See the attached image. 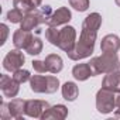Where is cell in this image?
Wrapping results in <instances>:
<instances>
[{
  "label": "cell",
  "instance_id": "obj_1",
  "mask_svg": "<svg viewBox=\"0 0 120 120\" xmlns=\"http://www.w3.org/2000/svg\"><path fill=\"white\" fill-rule=\"evenodd\" d=\"M100 26H102V16L99 13H90L83 20L79 41L76 42V45L72 51L67 52L71 59L79 61V59L90 56V54L93 52V48H95V41H96L98 30L100 28Z\"/></svg>",
  "mask_w": 120,
  "mask_h": 120
},
{
  "label": "cell",
  "instance_id": "obj_2",
  "mask_svg": "<svg viewBox=\"0 0 120 120\" xmlns=\"http://www.w3.org/2000/svg\"><path fill=\"white\" fill-rule=\"evenodd\" d=\"M93 76L99 74H109L113 71H117L120 67V61L114 52H103L100 56H95L89 62Z\"/></svg>",
  "mask_w": 120,
  "mask_h": 120
},
{
  "label": "cell",
  "instance_id": "obj_3",
  "mask_svg": "<svg viewBox=\"0 0 120 120\" xmlns=\"http://www.w3.org/2000/svg\"><path fill=\"white\" fill-rule=\"evenodd\" d=\"M96 109L99 113H110L113 112V109H116V96L114 92L109 90V89H99L96 93Z\"/></svg>",
  "mask_w": 120,
  "mask_h": 120
},
{
  "label": "cell",
  "instance_id": "obj_4",
  "mask_svg": "<svg viewBox=\"0 0 120 120\" xmlns=\"http://www.w3.org/2000/svg\"><path fill=\"white\" fill-rule=\"evenodd\" d=\"M76 45V31L71 26H65L62 30H59V44L58 47L65 52H69Z\"/></svg>",
  "mask_w": 120,
  "mask_h": 120
},
{
  "label": "cell",
  "instance_id": "obj_5",
  "mask_svg": "<svg viewBox=\"0 0 120 120\" xmlns=\"http://www.w3.org/2000/svg\"><path fill=\"white\" fill-rule=\"evenodd\" d=\"M26 58L23 55V52L17 48V49H11L7 52V55L3 59V68L9 72H14L17 69H20L24 65Z\"/></svg>",
  "mask_w": 120,
  "mask_h": 120
},
{
  "label": "cell",
  "instance_id": "obj_6",
  "mask_svg": "<svg viewBox=\"0 0 120 120\" xmlns=\"http://www.w3.org/2000/svg\"><path fill=\"white\" fill-rule=\"evenodd\" d=\"M72 19L71 10L68 7H59L55 11H52V14L49 16L47 26L48 27H59V26H65L69 23V20Z\"/></svg>",
  "mask_w": 120,
  "mask_h": 120
},
{
  "label": "cell",
  "instance_id": "obj_7",
  "mask_svg": "<svg viewBox=\"0 0 120 120\" xmlns=\"http://www.w3.org/2000/svg\"><path fill=\"white\" fill-rule=\"evenodd\" d=\"M20 83L11 76L9 75H2L0 78V88H2V92L6 98H16L19 95V90H20Z\"/></svg>",
  "mask_w": 120,
  "mask_h": 120
},
{
  "label": "cell",
  "instance_id": "obj_8",
  "mask_svg": "<svg viewBox=\"0 0 120 120\" xmlns=\"http://www.w3.org/2000/svg\"><path fill=\"white\" fill-rule=\"evenodd\" d=\"M49 109V105L44 100H27L24 113L30 117H41L45 110Z\"/></svg>",
  "mask_w": 120,
  "mask_h": 120
},
{
  "label": "cell",
  "instance_id": "obj_9",
  "mask_svg": "<svg viewBox=\"0 0 120 120\" xmlns=\"http://www.w3.org/2000/svg\"><path fill=\"white\" fill-rule=\"evenodd\" d=\"M33 38L34 37H33L31 31H26V30L20 28L17 31H14V34H13V44L19 49H26Z\"/></svg>",
  "mask_w": 120,
  "mask_h": 120
},
{
  "label": "cell",
  "instance_id": "obj_10",
  "mask_svg": "<svg viewBox=\"0 0 120 120\" xmlns=\"http://www.w3.org/2000/svg\"><path fill=\"white\" fill-rule=\"evenodd\" d=\"M102 52H117L120 49V38L116 34H107L102 38L100 42Z\"/></svg>",
  "mask_w": 120,
  "mask_h": 120
},
{
  "label": "cell",
  "instance_id": "obj_11",
  "mask_svg": "<svg viewBox=\"0 0 120 120\" xmlns=\"http://www.w3.org/2000/svg\"><path fill=\"white\" fill-rule=\"evenodd\" d=\"M102 88L109 89L112 92H120V71H113L109 72L103 81H102Z\"/></svg>",
  "mask_w": 120,
  "mask_h": 120
},
{
  "label": "cell",
  "instance_id": "obj_12",
  "mask_svg": "<svg viewBox=\"0 0 120 120\" xmlns=\"http://www.w3.org/2000/svg\"><path fill=\"white\" fill-rule=\"evenodd\" d=\"M68 116V109L64 105H55V106H49L48 110L44 112V114L41 116V119L48 120V119H56V120H62Z\"/></svg>",
  "mask_w": 120,
  "mask_h": 120
},
{
  "label": "cell",
  "instance_id": "obj_13",
  "mask_svg": "<svg viewBox=\"0 0 120 120\" xmlns=\"http://www.w3.org/2000/svg\"><path fill=\"white\" fill-rule=\"evenodd\" d=\"M26 102L27 100H23V99H11L7 103V110H9L10 117H13V119H21L23 114H26L24 113Z\"/></svg>",
  "mask_w": 120,
  "mask_h": 120
},
{
  "label": "cell",
  "instance_id": "obj_14",
  "mask_svg": "<svg viewBox=\"0 0 120 120\" xmlns=\"http://www.w3.org/2000/svg\"><path fill=\"white\" fill-rule=\"evenodd\" d=\"M42 3V0H13V6L24 14L35 11Z\"/></svg>",
  "mask_w": 120,
  "mask_h": 120
},
{
  "label": "cell",
  "instance_id": "obj_15",
  "mask_svg": "<svg viewBox=\"0 0 120 120\" xmlns=\"http://www.w3.org/2000/svg\"><path fill=\"white\" fill-rule=\"evenodd\" d=\"M45 61V65L48 68V72L51 74H58L62 71V67H64V62H62V58L56 55V54H49L47 55V58L44 59Z\"/></svg>",
  "mask_w": 120,
  "mask_h": 120
},
{
  "label": "cell",
  "instance_id": "obj_16",
  "mask_svg": "<svg viewBox=\"0 0 120 120\" xmlns=\"http://www.w3.org/2000/svg\"><path fill=\"white\" fill-rule=\"evenodd\" d=\"M72 75L76 81H86L88 78L93 76V72H92L89 62L88 64H76L72 68Z\"/></svg>",
  "mask_w": 120,
  "mask_h": 120
},
{
  "label": "cell",
  "instance_id": "obj_17",
  "mask_svg": "<svg viewBox=\"0 0 120 120\" xmlns=\"http://www.w3.org/2000/svg\"><path fill=\"white\" fill-rule=\"evenodd\" d=\"M30 88L35 93H47V76L33 75L30 79Z\"/></svg>",
  "mask_w": 120,
  "mask_h": 120
},
{
  "label": "cell",
  "instance_id": "obj_18",
  "mask_svg": "<svg viewBox=\"0 0 120 120\" xmlns=\"http://www.w3.org/2000/svg\"><path fill=\"white\" fill-rule=\"evenodd\" d=\"M20 24H21V28H23V30H26V31H31V30H34L37 26H40L41 21H40V17H38L37 11H34V13H28V14H26L24 19H23V21H21Z\"/></svg>",
  "mask_w": 120,
  "mask_h": 120
},
{
  "label": "cell",
  "instance_id": "obj_19",
  "mask_svg": "<svg viewBox=\"0 0 120 120\" xmlns=\"http://www.w3.org/2000/svg\"><path fill=\"white\" fill-rule=\"evenodd\" d=\"M78 93H79V89H78L76 83H74V82H65L62 85V98L65 100L74 102L78 98Z\"/></svg>",
  "mask_w": 120,
  "mask_h": 120
},
{
  "label": "cell",
  "instance_id": "obj_20",
  "mask_svg": "<svg viewBox=\"0 0 120 120\" xmlns=\"http://www.w3.org/2000/svg\"><path fill=\"white\" fill-rule=\"evenodd\" d=\"M41 51H42V41L38 37H34L31 40V42L27 45L26 52L30 55H38V54H41Z\"/></svg>",
  "mask_w": 120,
  "mask_h": 120
},
{
  "label": "cell",
  "instance_id": "obj_21",
  "mask_svg": "<svg viewBox=\"0 0 120 120\" xmlns=\"http://www.w3.org/2000/svg\"><path fill=\"white\" fill-rule=\"evenodd\" d=\"M45 38L52 45H56L58 47V44H59V30L56 27H48L45 30Z\"/></svg>",
  "mask_w": 120,
  "mask_h": 120
},
{
  "label": "cell",
  "instance_id": "obj_22",
  "mask_svg": "<svg viewBox=\"0 0 120 120\" xmlns=\"http://www.w3.org/2000/svg\"><path fill=\"white\" fill-rule=\"evenodd\" d=\"M6 17H7V20H9L10 23L17 24V23H21V21H23V19H24V13L14 7V9H11V10L7 11V16H6Z\"/></svg>",
  "mask_w": 120,
  "mask_h": 120
},
{
  "label": "cell",
  "instance_id": "obj_23",
  "mask_svg": "<svg viewBox=\"0 0 120 120\" xmlns=\"http://www.w3.org/2000/svg\"><path fill=\"white\" fill-rule=\"evenodd\" d=\"M35 11H37L38 17H40V21H41V24H47V21H48L49 16L52 14V10H51V7H49V6L38 7V9H37Z\"/></svg>",
  "mask_w": 120,
  "mask_h": 120
},
{
  "label": "cell",
  "instance_id": "obj_24",
  "mask_svg": "<svg viewBox=\"0 0 120 120\" xmlns=\"http://www.w3.org/2000/svg\"><path fill=\"white\" fill-rule=\"evenodd\" d=\"M13 78L19 82V83H24V82H27V81H30L31 79V75H30V72L27 71V69H17V71H14L13 72Z\"/></svg>",
  "mask_w": 120,
  "mask_h": 120
},
{
  "label": "cell",
  "instance_id": "obj_25",
  "mask_svg": "<svg viewBox=\"0 0 120 120\" xmlns=\"http://www.w3.org/2000/svg\"><path fill=\"white\" fill-rule=\"evenodd\" d=\"M59 88V79L56 76L48 75L47 76V93H54Z\"/></svg>",
  "mask_w": 120,
  "mask_h": 120
},
{
  "label": "cell",
  "instance_id": "obj_26",
  "mask_svg": "<svg viewBox=\"0 0 120 120\" xmlns=\"http://www.w3.org/2000/svg\"><path fill=\"white\" fill-rule=\"evenodd\" d=\"M69 4L78 11H86L89 9V0H69Z\"/></svg>",
  "mask_w": 120,
  "mask_h": 120
},
{
  "label": "cell",
  "instance_id": "obj_27",
  "mask_svg": "<svg viewBox=\"0 0 120 120\" xmlns=\"http://www.w3.org/2000/svg\"><path fill=\"white\" fill-rule=\"evenodd\" d=\"M33 64V68H34V71L35 72H38V74H45V72H48V68H47V65H45V61H33L31 62Z\"/></svg>",
  "mask_w": 120,
  "mask_h": 120
},
{
  "label": "cell",
  "instance_id": "obj_28",
  "mask_svg": "<svg viewBox=\"0 0 120 120\" xmlns=\"http://www.w3.org/2000/svg\"><path fill=\"white\" fill-rule=\"evenodd\" d=\"M0 28H2V33H3V35H2V41H0V44H4L6 42V40H7V35H9V27L6 26V24H2L0 26Z\"/></svg>",
  "mask_w": 120,
  "mask_h": 120
},
{
  "label": "cell",
  "instance_id": "obj_29",
  "mask_svg": "<svg viewBox=\"0 0 120 120\" xmlns=\"http://www.w3.org/2000/svg\"><path fill=\"white\" fill-rule=\"evenodd\" d=\"M2 119H3V120L11 119L10 114H9V110H7V105H6V103H2Z\"/></svg>",
  "mask_w": 120,
  "mask_h": 120
},
{
  "label": "cell",
  "instance_id": "obj_30",
  "mask_svg": "<svg viewBox=\"0 0 120 120\" xmlns=\"http://www.w3.org/2000/svg\"><path fill=\"white\" fill-rule=\"evenodd\" d=\"M114 114H116V117H120V106H117L114 109Z\"/></svg>",
  "mask_w": 120,
  "mask_h": 120
},
{
  "label": "cell",
  "instance_id": "obj_31",
  "mask_svg": "<svg viewBox=\"0 0 120 120\" xmlns=\"http://www.w3.org/2000/svg\"><path fill=\"white\" fill-rule=\"evenodd\" d=\"M117 106H120V95L116 96V107H117Z\"/></svg>",
  "mask_w": 120,
  "mask_h": 120
},
{
  "label": "cell",
  "instance_id": "obj_32",
  "mask_svg": "<svg viewBox=\"0 0 120 120\" xmlns=\"http://www.w3.org/2000/svg\"><path fill=\"white\" fill-rule=\"evenodd\" d=\"M114 2H116V4H117V6L120 7V0H114Z\"/></svg>",
  "mask_w": 120,
  "mask_h": 120
}]
</instances>
